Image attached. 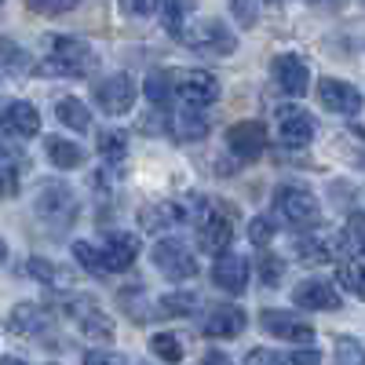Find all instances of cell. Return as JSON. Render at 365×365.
I'll return each mask as SVG.
<instances>
[{"label":"cell","mask_w":365,"mask_h":365,"mask_svg":"<svg viewBox=\"0 0 365 365\" xmlns=\"http://www.w3.org/2000/svg\"><path fill=\"white\" fill-rule=\"evenodd\" d=\"M270 81L278 84L285 96L299 99V96H307V88H311V66L303 63L299 55L285 51V55H278V58L270 63Z\"/></svg>","instance_id":"cell-11"},{"label":"cell","mask_w":365,"mask_h":365,"mask_svg":"<svg viewBox=\"0 0 365 365\" xmlns=\"http://www.w3.org/2000/svg\"><path fill=\"white\" fill-rule=\"evenodd\" d=\"M99 158L106 161V165H120L125 161V154H128V132H120V128H106V132H99Z\"/></svg>","instance_id":"cell-31"},{"label":"cell","mask_w":365,"mask_h":365,"mask_svg":"<svg viewBox=\"0 0 365 365\" xmlns=\"http://www.w3.org/2000/svg\"><path fill=\"white\" fill-rule=\"evenodd\" d=\"M73 259H77V267H84L88 274L106 278V263H103L99 245H91V241H73Z\"/></svg>","instance_id":"cell-33"},{"label":"cell","mask_w":365,"mask_h":365,"mask_svg":"<svg viewBox=\"0 0 365 365\" xmlns=\"http://www.w3.org/2000/svg\"><path fill=\"white\" fill-rule=\"evenodd\" d=\"M0 63H4L11 73H34L37 66H34V58H29L15 41H8V37H0Z\"/></svg>","instance_id":"cell-34"},{"label":"cell","mask_w":365,"mask_h":365,"mask_svg":"<svg viewBox=\"0 0 365 365\" xmlns=\"http://www.w3.org/2000/svg\"><path fill=\"white\" fill-rule=\"evenodd\" d=\"M51 322H55V314L48 307L26 299V303H15V307H11L8 332H15V336H44V332L51 329Z\"/></svg>","instance_id":"cell-18"},{"label":"cell","mask_w":365,"mask_h":365,"mask_svg":"<svg viewBox=\"0 0 365 365\" xmlns=\"http://www.w3.org/2000/svg\"><path fill=\"white\" fill-rule=\"evenodd\" d=\"M4 259H8V241L0 237V263H4Z\"/></svg>","instance_id":"cell-49"},{"label":"cell","mask_w":365,"mask_h":365,"mask_svg":"<svg viewBox=\"0 0 365 365\" xmlns=\"http://www.w3.org/2000/svg\"><path fill=\"white\" fill-rule=\"evenodd\" d=\"M37 15H66L77 8V0H26Z\"/></svg>","instance_id":"cell-41"},{"label":"cell","mask_w":365,"mask_h":365,"mask_svg":"<svg viewBox=\"0 0 365 365\" xmlns=\"http://www.w3.org/2000/svg\"><path fill=\"white\" fill-rule=\"evenodd\" d=\"M274 234H278V230H274V223H270L267 216H259V220H252V223H249V241H252V245H259V249H267V245H270Z\"/></svg>","instance_id":"cell-40"},{"label":"cell","mask_w":365,"mask_h":365,"mask_svg":"<svg viewBox=\"0 0 365 365\" xmlns=\"http://www.w3.org/2000/svg\"><path fill=\"white\" fill-rule=\"evenodd\" d=\"M263 332H270L274 340H285V344H314V325L303 322L289 311H263L259 314Z\"/></svg>","instance_id":"cell-13"},{"label":"cell","mask_w":365,"mask_h":365,"mask_svg":"<svg viewBox=\"0 0 365 365\" xmlns=\"http://www.w3.org/2000/svg\"><path fill=\"white\" fill-rule=\"evenodd\" d=\"M311 4H322V0H311Z\"/></svg>","instance_id":"cell-50"},{"label":"cell","mask_w":365,"mask_h":365,"mask_svg":"<svg viewBox=\"0 0 365 365\" xmlns=\"http://www.w3.org/2000/svg\"><path fill=\"white\" fill-rule=\"evenodd\" d=\"M37 216L44 223H58V230L70 227L77 216V197L66 182H44L37 194Z\"/></svg>","instance_id":"cell-9"},{"label":"cell","mask_w":365,"mask_h":365,"mask_svg":"<svg viewBox=\"0 0 365 365\" xmlns=\"http://www.w3.org/2000/svg\"><path fill=\"white\" fill-rule=\"evenodd\" d=\"M150 259H154V267L165 274L168 282H190L197 278V256L182 245L179 237H161L154 252H150Z\"/></svg>","instance_id":"cell-6"},{"label":"cell","mask_w":365,"mask_h":365,"mask_svg":"<svg viewBox=\"0 0 365 365\" xmlns=\"http://www.w3.org/2000/svg\"><path fill=\"white\" fill-rule=\"evenodd\" d=\"M120 307L128 311V318H132V322H150V318H158V314H150L143 289H125V292H120Z\"/></svg>","instance_id":"cell-37"},{"label":"cell","mask_w":365,"mask_h":365,"mask_svg":"<svg viewBox=\"0 0 365 365\" xmlns=\"http://www.w3.org/2000/svg\"><path fill=\"white\" fill-rule=\"evenodd\" d=\"M256 278H259L267 289H278L282 278H285V259L274 256V252H263V256L256 259Z\"/></svg>","instance_id":"cell-35"},{"label":"cell","mask_w":365,"mask_h":365,"mask_svg":"<svg viewBox=\"0 0 365 365\" xmlns=\"http://www.w3.org/2000/svg\"><path fill=\"white\" fill-rule=\"evenodd\" d=\"M0 132H4L8 139H19V143L41 135V113H37V106L26 103V99L4 103V106H0Z\"/></svg>","instance_id":"cell-10"},{"label":"cell","mask_w":365,"mask_h":365,"mask_svg":"<svg viewBox=\"0 0 365 365\" xmlns=\"http://www.w3.org/2000/svg\"><path fill=\"white\" fill-rule=\"evenodd\" d=\"M8 165H19V158L8 150V143H0V168H8Z\"/></svg>","instance_id":"cell-47"},{"label":"cell","mask_w":365,"mask_h":365,"mask_svg":"<svg viewBox=\"0 0 365 365\" xmlns=\"http://www.w3.org/2000/svg\"><path fill=\"white\" fill-rule=\"evenodd\" d=\"M22 274H26V278H34V282H41V285H48V289H58V292H66V289L73 285V274H70L66 267L44 259V256L26 259V263H22Z\"/></svg>","instance_id":"cell-22"},{"label":"cell","mask_w":365,"mask_h":365,"mask_svg":"<svg viewBox=\"0 0 365 365\" xmlns=\"http://www.w3.org/2000/svg\"><path fill=\"white\" fill-rule=\"evenodd\" d=\"M182 220H187V208L175 205V201H158V205H146V208L139 212V227L150 230V234L172 230V227H179Z\"/></svg>","instance_id":"cell-23"},{"label":"cell","mask_w":365,"mask_h":365,"mask_svg":"<svg viewBox=\"0 0 365 365\" xmlns=\"http://www.w3.org/2000/svg\"><path fill=\"white\" fill-rule=\"evenodd\" d=\"M245 365H289V358L278 354V351H270V347H256V351L245 354Z\"/></svg>","instance_id":"cell-43"},{"label":"cell","mask_w":365,"mask_h":365,"mask_svg":"<svg viewBox=\"0 0 365 365\" xmlns=\"http://www.w3.org/2000/svg\"><path fill=\"white\" fill-rule=\"evenodd\" d=\"M44 63L37 66L41 73L48 77H88L96 73L99 66V55L88 41H77V37H44Z\"/></svg>","instance_id":"cell-1"},{"label":"cell","mask_w":365,"mask_h":365,"mask_svg":"<svg viewBox=\"0 0 365 365\" xmlns=\"http://www.w3.org/2000/svg\"><path fill=\"white\" fill-rule=\"evenodd\" d=\"M179 41L187 44L190 51H197V55H216V58H227V55L237 51V34L227 29V22H220V19L194 22Z\"/></svg>","instance_id":"cell-5"},{"label":"cell","mask_w":365,"mask_h":365,"mask_svg":"<svg viewBox=\"0 0 365 365\" xmlns=\"http://www.w3.org/2000/svg\"><path fill=\"white\" fill-rule=\"evenodd\" d=\"M270 4H278V0H270Z\"/></svg>","instance_id":"cell-51"},{"label":"cell","mask_w":365,"mask_h":365,"mask_svg":"<svg viewBox=\"0 0 365 365\" xmlns=\"http://www.w3.org/2000/svg\"><path fill=\"white\" fill-rule=\"evenodd\" d=\"M0 365H29V361H22V358H11V354H4V358H0Z\"/></svg>","instance_id":"cell-48"},{"label":"cell","mask_w":365,"mask_h":365,"mask_svg":"<svg viewBox=\"0 0 365 365\" xmlns=\"http://www.w3.org/2000/svg\"><path fill=\"white\" fill-rule=\"evenodd\" d=\"M249 274H252V263L245 256L223 252V256H216V267H212V285L230 296H241L249 289Z\"/></svg>","instance_id":"cell-14"},{"label":"cell","mask_w":365,"mask_h":365,"mask_svg":"<svg viewBox=\"0 0 365 365\" xmlns=\"http://www.w3.org/2000/svg\"><path fill=\"white\" fill-rule=\"evenodd\" d=\"M197 11V0H165V11H161V26L168 37H182L187 34V19Z\"/></svg>","instance_id":"cell-26"},{"label":"cell","mask_w":365,"mask_h":365,"mask_svg":"<svg viewBox=\"0 0 365 365\" xmlns=\"http://www.w3.org/2000/svg\"><path fill=\"white\" fill-rule=\"evenodd\" d=\"M230 15L241 29H252L259 22V0H230Z\"/></svg>","instance_id":"cell-38"},{"label":"cell","mask_w":365,"mask_h":365,"mask_svg":"<svg viewBox=\"0 0 365 365\" xmlns=\"http://www.w3.org/2000/svg\"><path fill=\"white\" fill-rule=\"evenodd\" d=\"M227 150L237 161H256L263 150H267V128L259 120H237V125L227 128Z\"/></svg>","instance_id":"cell-12"},{"label":"cell","mask_w":365,"mask_h":365,"mask_svg":"<svg viewBox=\"0 0 365 365\" xmlns=\"http://www.w3.org/2000/svg\"><path fill=\"white\" fill-rule=\"evenodd\" d=\"M91 99H96V106L106 117H120L135 103V81L128 73H106V77H99L96 84H91Z\"/></svg>","instance_id":"cell-7"},{"label":"cell","mask_w":365,"mask_h":365,"mask_svg":"<svg viewBox=\"0 0 365 365\" xmlns=\"http://www.w3.org/2000/svg\"><path fill=\"white\" fill-rule=\"evenodd\" d=\"M289 365H322V354L314 347H299L289 354Z\"/></svg>","instance_id":"cell-45"},{"label":"cell","mask_w":365,"mask_h":365,"mask_svg":"<svg viewBox=\"0 0 365 365\" xmlns=\"http://www.w3.org/2000/svg\"><path fill=\"white\" fill-rule=\"evenodd\" d=\"M278 135L285 146H307L314 139V117L303 106H282L278 110Z\"/></svg>","instance_id":"cell-20"},{"label":"cell","mask_w":365,"mask_h":365,"mask_svg":"<svg viewBox=\"0 0 365 365\" xmlns=\"http://www.w3.org/2000/svg\"><path fill=\"white\" fill-rule=\"evenodd\" d=\"M143 96L150 99V106H158V110L172 106V99H175L172 70H154V73H150V77L143 81Z\"/></svg>","instance_id":"cell-27"},{"label":"cell","mask_w":365,"mask_h":365,"mask_svg":"<svg viewBox=\"0 0 365 365\" xmlns=\"http://www.w3.org/2000/svg\"><path fill=\"white\" fill-rule=\"evenodd\" d=\"M336 365H365V347L351 336L336 340Z\"/></svg>","instance_id":"cell-39"},{"label":"cell","mask_w":365,"mask_h":365,"mask_svg":"<svg viewBox=\"0 0 365 365\" xmlns=\"http://www.w3.org/2000/svg\"><path fill=\"white\" fill-rule=\"evenodd\" d=\"M201 365H234V361H230L223 351H208V354L201 358Z\"/></svg>","instance_id":"cell-46"},{"label":"cell","mask_w":365,"mask_h":365,"mask_svg":"<svg viewBox=\"0 0 365 365\" xmlns=\"http://www.w3.org/2000/svg\"><path fill=\"white\" fill-rule=\"evenodd\" d=\"M0 4H4V0H0Z\"/></svg>","instance_id":"cell-52"},{"label":"cell","mask_w":365,"mask_h":365,"mask_svg":"<svg viewBox=\"0 0 365 365\" xmlns=\"http://www.w3.org/2000/svg\"><path fill=\"white\" fill-rule=\"evenodd\" d=\"M150 351H154L161 361H168V365L182 361V340L172 336V332H158V336H150Z\"/></svg>","instance_id":"cell-36"},{"label":"cell","mask_w":365,"mask_h":365,"mask_svg":"<svg viewBox=\"0 0 365 365\" xmlns=\"http://www.w3.org/2000/svg\"><path fill=\"white\" fill-rule=\"evenodd\" d=\"M245 325H249V314L245 311L234 307V303H220V307H212L205 314L201 332H205L208 340H234V336L245 332Z\"/></svg>","instance_id":"cell-15"},{"label":"cell","mask_w":365,"mask_h":365,"mask_svg":"<svg viewBox=\"0 0 365 365\" xmlns=\"http://www.w3.org/2000/svg\"><path fill=\"white\" fill-rule=\"evenodd\" d=\"M292 303L303 307V311H340L344 299H340L336 285H329L322 278H307V282H299L292 289Z\"/></svg>","instance_id":"cell-19"},{"label":"cell","mask_w":365,"mask_h":365,"mask_svg":"<svg viewBox=\"0 0 365 365\" xmlns=\"http://www.w3.org/2000/svg\"><path fill=\"white\" fill-rule=\"evenodd\" d=\"M197 307H201V296L190 289H179V292H168L158 299V311L168 318H190V314H197Z\"/></svg>","instance_id":"cell-28"},{"label":"cell","mask_w":365,"mask_h":365,"mask_svg":"<svg viewBox=\"0 0 365 365\" xmlns=\"http://www.w3.org/2000/svg\"><path fill=\"white\" fill-rule=\"evenodd\" d=\"M296 259H303V263H332L336 259V245L322 234H303V237H296Z\"/></svg>","instance_id":"cell-25"},{"label":"cell","mask_w":365,"mask_h":365,"mask_svg":"<svg viewBox=\"0 0 365 365\" xmlns=\"http://www.w3.org/2000/svg\"><path fill=\"white\" fill-rule=\"evenodd\" d=\"M194 234H197V249L208 256H223L230 252L234 241V208L212 201V197H197L194 205Z\"/></svg>","instance_id":"cell-2"},{"label":"cell","mask_w":365,"mask_h":365,"mask_svg":"<svg viewBox=\"0 0 365 365\" xmlns=\"http://www.w3.org/2000/svg\"><path fill=\"white\" fill-rule=\"evenodd\" d=\"M168 132L179 143H197V139L208 135V117L197 106H179V110L168 113Z\"/></svg>","instance_id":"cell-21"},{"label":"cell","mask_w":365,"mask_h":365,"mask_svg":"<svg viewBox=\"0 0 365 365\" xmlns=\"http://www.w3.org/2000/svg\"><path fill=\"white\" fill-rule=\"evenodd\" d=\"M55 113H58V120H63L66 128H73V132H88V128H91V110H88L81 99H73V96L58 99Z\"/></svg>","instance_id":"cell-30"},{"label":"cell","mask_w":365,"mask_h":365,"mask_svg":"<svg viewBox=\"0 0 365 365\" xmlns=\"http://www.w3.org/2000/svg\"><path fill=\"white\" fill-rule=\"evenodd\" d=\"M44 154L55 168H63V172H73L84 165V150L73 143V139H63V135H48L44 139Z\"/></svg>","instance_id":"cell-24"},{"label":"cell","mask_w":365,"mask_h":365,"mask_svg":"<svg viewBox=\"0 0 365 365\" xmlns=\"http://www.w3.org/2000/svg\"><path fill=\"white\" fill-rule=\"evenodd\" d=\"M99 252H103L106 274H125V270H132V263L139 256V237L128 234V230H113V234L103 237Z\"/></svg>","instance_id":"cell-17"},{"label":"cell","mask_w":365,"mask_h":365,"mask_svg":"<svg viewBox=\"0 0 365 365\" xmlns=\"http://www.w3.org/2000/svg\"><path fill=\"white\" fill-rule=\"evenodd\" d=\"M336 285H344L351 296L365 299V259H354V256L340 259L336 263Z\"/></svg>","instance_id":"cell-29"},{"label":"cell","mask_w":365,"mask_h":365,"mask_svg":"<svg viewBox=\"0 0 365 365\" xmlns=\"http://www.w3.org/2000/svg\"><path fill=\"white\" fill-rule=\"evenodd\" d=\"M84 365H132L120 351H88L84 354Z\"/></svg>","instance_id":"cell-44"},{"label":"cell","mask_w":365,"mask_h":365,"mask_svg":"<svg viewBox=\"0 0 365 365\" xmlns=\"http://www.w3.org/2000/svg\"><path fill=\"white\" fill-rule=\"evenodd\" d=\"M172 84H175V96L182 99V106L205 110L220 99V77L208 70H172Z\"/></svg>","instance_id":"cell-8"},{"label":"cell","mask_w":365,"mask_h":365,"mask_svg":"<svg viewBox=\"0 0 365 365\" xmlns=\"http://www.w3.org/2000/svg\"><path fill=\"white\" fill-rule=\"evenodd\" d=\"M158 8H165V0H120V11L132 15V19H146V15H154Z\"/></svg>","instance_id":"cell-42"},{"label":"cell","mask_w":365,"mask_h":365,"mask_svg":"<svg viewBox=\"0 0 365 365\" xmlns=\"http://www.w3.org/2000/svg\"><path fill=\"white\" fill-rule=\"evenodd\" d=\"M318 103L329 110V113H344V117H354L361 110V91L340 77H325L318 81Z\"/></svg>","instance_id":"cell-16"},{"label":"cell","mask_w":365,"mask_h":365,"mask_svg":"<svg viewBox=\"0 0 365 365\" xmlns=\"http://www.w3.org/2000/svg\"><path fill=\"white\" fill-rule=\"evenodd\" d=\"M63 311L77 322L81 336L91 340V344H113V318L99 307L96 296H66L63 299Z\"/></svg>","instance_id":"cell-3"},{"label":"cell","mask_w":365,"mask_h":365,"mask_svg":"<svg viewBox=\"0 0 365 365\" xmlns=\"http://www.w3.org/2000/svg\"><path fill=\"white\" fill-rule=\"evenodd\" d=\"M344 249L354 259H365V212H351L344 227Z\"/></svg>","instance_id":"cell-32"},{"label":"cell","mask_w":365,"mask_h":365,"mask_svg":"<svg viewBox=\"0 0 365 365\" xmlns=\"http://www.w3.org/2000/svg\"><path fill=\"white\" fill-rule=\"evenodd\" d=\"M274 212H278L282 223H289L296 230L318 227V197L307 187H296V182H285V187L274 190Z\"/></svg>","instance_id":"cell-4"}]
</instances>
